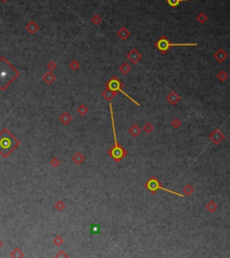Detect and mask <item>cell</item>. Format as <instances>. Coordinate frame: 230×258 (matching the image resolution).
Listing matches in <instances>:
<instances>
[{
    "label": "cell",
    "mask_w": 230,
    "mask_h": 258,
    "mask_svg": "<svg viewBox=\"0 0 230 258\" xmlns=\"http://www.w3.org/2000/svg\"><path fill=\"white\" fill-rule=\"evenodd\" d=\"M20 76V72L5 58H0V90L5 91Z\"/></svg>",
    "instance_id": "6da1fadb"
},
{
    "label": "cell",
    "mask_w": 230,
    "mask_h": 258,
    "mask_svg": "<svg viewBox=\"0 0 230 258\" xmlns=\"http://www.w3.org/2000/svg\"><path fill=\"white\" fill-rule=\"evenodd\" d=\"M19 145L20 142L7 129H4L0 132V154L5 158L16 149Z\"/></svg>",
    "instance_id": "7a4b0ae2"
},
{
    "label": "cell",
    "mask_w": 230,
    "mask_h": 258,
    "mask_svg": "<svg viewBox=\"0 0 230 258\" xmlns=\"http://www.w3.org/2000/svg\"><path fill=\"white\" fill-rule=\"evenodd\" d=\"M110 113H111V119H112V131H113V139H114V146L108 151V154L115 160L116 162H120L126 155L127 151L118 144L117 136H116V130H115V123H114V117L112 113V105L110 104Z\"/></svg>",
    "instance_id": "3957f363"
},
{
    "label": "cell",
    "mask_w": 230,
    "mask_h": 258,
    "mask_svg": "<svg viewBox=\"0 0 230 258\" xmlns=\"http://www.w3.org/2000/svg\"><path fill=\"white\" fill-rule=\"evenodd\" d=\"M188 47V46H197V43H172L167 38L166 36L163 35L161 36L155 43V47L157 48V50H158L162 54H166L167 52V50L172 48V47Z\"/></svg>",
    "instance_id": "277c9868"
},
{
    "label": "cell",
    "mask_w": 230,
    "mask_h": 258,
    "mask_svg": "<svg viewBox=\"0 0 230 258\" xmlns=\"http://www.w3.org/2000/svg\"><path fill=\"white\" fill-rule=\"evenodd\" d=\"M146 189H147L150 193H152V194H156L158 190H163V191H166V192L170 193V194H175V195H176V196L183 197V194H178V193H176V192H174V191H171V190H168V189L163 187V186L161 185L160 182H159L155 176L151 177V178L146 182Z\"/></svg>",
    "instance_id": "5b68a950"
},
{
    "label": "cell",
    "mask_w": 230,
    "mask_h": 258,
    "mask_svg": "<svg viewBox=\"0 0 230 258\" xmlns=\"http://www.w3.org/2000/svg\"><path fill=\"white\" fill-rule=\"evenodd\" d=\"M121 87H122V83L121 82V80L116 76H112L109 81H108V83L106 84V88H108V89H110V90H112V91H113V92H121V93H122L126 97H128L130 101H132L134 104H136L138 106H139V104L137 102V101H135L132 97H130L128 94H126L124 91H123V89L121 88Z\"/></svg>",
    "instance_id": "8992f818"
},
{
    "label": "cell",
    "mask_w": 230,
    "mask_h": 258,
    "mask_svg": "<svg viewBox=\"0 0 230 258\" xmlns=\"http://www.w3.org/2000/svg\"><path fill=\"white\" fill-rule=\"evenodd\" d=\"M141 58H142L141 53H140L138 50H136V49H132V50L127 54V59H128L131 63H133V64L138 63V62L141 59Z\"/></svg>",
    "instance_id": "52a82bcc"
},
{
    "label": "cell",
    "mask_w": 230,
    "mask_h": 258,
    "mask_svg": "<svg viewBox=\"0 0 230 258\" xmlns=\"http://www.w3.org/2000/svg\"><path fill=\"white\" fill-rule=\"evenodd\" d=\"M224 135L218 130H214L211 135H210V139L213 141V143H215L216 145H218L219 143H221L224 139Z\"/></svg>",
    "instance_id": "ba28073f"
},
{
    "label": "cell",
    "mask_w": 230,
    "mask_h": 258,
    "mask_svg": "<svg viewBox=\"0 0 230 258\" xmlns=\"http://www.w3.org/2000/svg\"><path fill=\"white\" fill-rule=\"evenodd\" d=\"M25 28L27 30V32L30 33V34H34L36 32H38V30L40 29L38 24L34 21H30L26 25H25Z\"/></svg>",
    "instance_id": "9c48e42d"
},
{
    "label": "cell",
    "mask_w": 230,
    "mask_h": 258,
    "mask_svg": "<svg viewBox=\"0 0 230 258\" xmlns=\"http://www.w3.org/2000/svg\"><path fill=\"white\" fill-rule=\"evenodd\" d=\"M166 100H167L171 105H176V104L181 100V97L178 96V94H177L176 92L173 91V92H171V93L166 96Z\"/></svg>",
    "instance_id": "30bf717a"
},
{
    "label": "cell",
    "mask_w": 230,
    "mask_h": 258,
    "mask_svg": "<svg viewBox=\"0 0 230 258\" xmlns=\"http://www.w3.org/2000/svg\"><path fill=\"white\" fill-rule=\"evenodd\" d=\"M130 35V33L128 31L126 27H121L118 32H117V36L121 40V41H126Z\"/></svg>",
    "instance_id": "8fae6325"
},
{
    "label": "cell",
    "mask_w": 230,
    "mask_h": 258,
    "mask_svg": "<svg viewBox=\"0 0 230 258\" xmlns=\"http://www.w3.org/2000/svg\"><path fill=\"white\" fill-rule=\"evenodd\" d=\"M214 57H215V59L218 61V62H223V61H225L226 59V58H227V53L224 50H222V49H219L215 54H214Z\"/></svg>",
    "instance_id": "7c38bea8"
},
{
    "label": "cell",
    "mask_w": 230,
    "mask_h": 258,
    "mask_svg": "<svg viewBox=\"0 0 230 258\" xmlns=\"http://www.w3.org/2000/svg\"><path fill=\"white\" fill-rule=\"evenodd\" d=\"M42 79H43V81H44L45 83H47L48 85H50V84H52V83L55 81L56 76H55V75H54L51 71H49V72H47V73L44 74Z\"/></svg>",
    "instance_id": "4fadbf2b"
},
{
    "label": "cell",
    "mask_w": 230,
    "mask_h": 258,
    "mask_svg": "<svg viewBox=\"0 0 230 258\" xmlns=\"http://www.w3.org/2000/svg\"><path fill=\"white\" fill-rule=\"evenodd\" d=\"M103 96L106 99V100H108V101H110V100H112V99H113L115 96H116V92H113V91H112V90H110V89H108V88H106L104 92H103Z\"/></svg>",
    "instance_id": "5bb4252c"
},
{
    "label": "cell",
    "mask_w": 230,
    "mask_h": 258,
    "mask_svg": "<svg viewBox=\"0 0 230 258\" xmlns=\"http://www.w3.org/2000/svg\"><path fill=\"white\" fill-rule=\"evenodd\" d=\"M141 132V130L140 128L137 125V124H133L129 130V133L132 136V137H138Z\"/></svg>",
    "instance_id": "9a60e30c"
},
{
    "label": "cell",
    "mask_w": 230,
    "mask_h": 258,
    "mask_svg": "<svg viewBox=\"0 0 230 258\" xmlns=\"http://www.w3.org/2000/svg\"><path fill=\"white\" fill-rule=\"evenodd\" d=\"M59 121L63 123V124H68L71 121H72V117L69 113H62V115H60L59 117Z\"/></svg>",
    "instance_id": "2e32d148"
},
{
    "label": "cell",
    "mask_w": 230,
    "mask_h": 258,
    "mask_svg": "<svg viewBox=\"0 0 230 258\" xmlns=\"http://www.w3.org/2000/svg\"><path fill=\"white\" fill-rule=\"evenodd\" d=\"M85 160V156L82 155V153L78 152L74 156H73V161L76 164V165H80L84 162Z\"/></svg>",
    "instance_id": "e0dca14e"
},
{
    "label": "cell",
    "mask_w": 230,
    "mask_h": 258,
    "mask_svg": "<svg viewBox=\"0 0 230 258\" xmlns=\"http://www.w3.org/2000/svg\"><path fill=\"white\" fill-rule=\"evenodd\" d=\"M119 70L121 73H122L123 75H127L130 70H131V67L128 64V63H123L120 66Z\"/></svg>",
    "instance_id": "ac0fdd59"
},
{
    "label": "cell",
    "mask_w": 230,
    "mask_h": 258,
    "mask_svg": "<svg viewBox=\"0 0 230 258\" xmlns=\"http://www.w3.org/2000/svg\"><path fill=\"white\" fill-rule=\"evenodd\" d=\"M184 1H196V0H166L167 4L173 8H175L180 3L184 2Z\"/></svg>",
    "instance_id": "d6986e66"
},
{
    "label": "cell",
    "mask_w": 230,
    "mask_h": 258,
    "mask_svg": "<svg viewBox=\"0 0 230 258\" xmlns=\"http://www.w3.org/2000/svg\"><path fill=\"white\" fill-rule=\"evenodd\" d=\"M76 112H78L80 115L84 116V115H86V114L87 113V112H88V108H87L86 105H81L78 106V110H76Z\"/></svg>",
    "instance_id": "ffe728a7"
},
{
    "label": "cell",
    "mask_w": 230,
    "mask_h": 258,
    "mask_svg": "<svg viewBox=\"0 0 230 258\" xmlns=\"http://www.w3.org/2000/svg\"><path fill=\"white\" fill-rule=\"evenodd\" d=\"M206 208H207L208 211H209V212H214V211H216L217 206V204H216L214 202H209L207 204Z\"/></svg>",
    "instance_id": "44dd1931"
},
{
    "label": "cell",
    "mask_w": 230,
    "mask_h": 258,
    "mask_svg": "<svg viewBox=\"0 0 230 258\" xmlns=\"http://www.w3.org/2000/svg\"><path fill=\"white\" fill-rule=\"evenodd\" d=\"M196 19H197V21H198L200 24H204V23L208 20V17L206 16V15H205L204 13H200V14H199V15L197 16Z\"/></svg>",
    "instance_id": "7402d4cb"
},
{
    "label": "cell",
    "mask_w": 230,
    "mask_h": 258,
    "mask_svg": "<svg viewBox=\"0 0 230 258\" xmlns=\"http://www.w3.org/2000/svg\"><path fill=\"white\" fill-rule=\"evenodd\" d=\"M183 194H186V195H191L192 193H193V188L190 185H185L184 187H183Z\"/></svg>",
    "instance_id": "603a6c76"
},
{
    "label": "cell",
    "mask_w": 230,
    "mask_h": 258,
    "mask_svg": "<svg viewBox=\"0 0 230 258\" xmlns=\"http://www.w3.org/2000/svg\"><path fill=\"white\" fill-rule=\"evenodd\" d=\"M227 77H228V76H227V74L225 72V71H220L218 74H217V78L220 80V81H222V82H225L226 79H227Z\"/></svg>",
    "instance_id": "cb8c5ba5"
},
{
    "label": "cell",
    "mask_w": 230,
    "mask_h": 258,
    "mask_svg": "<svg viewBox=\"0 0 230 258\" xmlns=\"http://www.w3.org/2000/svg\"><path fill=\"white\" fill-rule=\"evenodd\" d=\"M12 257H22L24 256V254L22 253V251L19 248H16L10 254Z\"/></svg>",
    "instance_id": "d4e9b609"
},
{
    "label": "cell",
    "mask_w": 230,
    "mask_h": 258,
    "mask_svg": "<svg viewBox=\"0 0 230 258\" xmlns=\"http://www.w3.org/2000/svg\"><path fill=\"white\" fill-rule=\"evenodd\" d=\"M69 67H70V68H71L72 70H78V69L79 68L80 65H79V63L76 61V60H72V61L70 62Z\"/></svg>",
    "instance_id": "484cf974"
},
{
    "label": "cell",
    "mask_w": 230,
    "mask_h": 258,
    "mask_svg": "<svg viewBox=\"0 0 230 258\" xmlns=\"http://www.w3.org/2000/svg\"><path fill=\"white\" fill-rule=\"evenodd\" d=\"M91 22L94 24H95V25H98L99 24H101V22H102V18L100 17V16L99 15H95L92 19H91Z\"/></svg>",
    "instance_id": "4316f807"
},
{
    "label": "cell",
    "mask_w": 230,
    "mask_h": 258,
    "mask_svg": "<svg viewBox=\"0 0 230 258\" xmlns=\"http://www.w3.org/2000/svg\"><path fill=\"white\" fill-rule=\"evenodd\" d=\"M63 242H64L63 238H62L61 236H55L54 239H53V243H54L56 245H61L63 244Z\"/></svg>",
    "instance_id": "83f0119b"
},
{
    "label": "cell",
    "mask_w": 230,
    "mask_h": 258,
    "mask_svg": "<svg viewBox=\"0 0 230 258\" xmlns=\"http://www.w3.org/2000/svg\"><path fill=\"white\" fill-rule=\"evenodd\" d=\"M55 208L58 210V211H62L64 208H65V203L62 202V201H58L55 203Z\"/></svg>",
    "instance_id": "f1b7e54d"
},
{
    "label": "cell",
    "mask_w": 230,
    "mask_h": 258,
    "mask_svg": "<svg viewBox=\"0 0 230 258\" xmlns=\"http://www.w3.org/2000/svg\"><path fill=\"white\" fill-rule=\"evenodd\" d=\"M153 130H154V127H153V125H152L151 123H149V122H147V123L144 126V130H145L146 132H147V133L153 131Z\"/></svg>",
    "instance_id": "f546056e"
},
{
    "label": "cell",
    "mask_w": 230,
    "mask_h": 258,
    "mask_svg": "<svg viewBox=\"0 0 230 258\" xmlns=\"http://www.w3.org/2000/svg\"><path fill=\"white\" fill-rule=\"evenodd\" d=\"M91 232L93 234H96V233H99L100 232V227L98 225H92L91 226Z\"/></svg>",
    "instance_id": "4dcf8cb0"
},
{
    "label": "cell",
    "mask_w": 230,
    "mask_h": 258,
    "mask_svg": "<svg viewBox=\"0 0 230 258\" xmlns=\"http://www.w3.org/2000/svg\"><path fill=\"white\" fill-rule=\"evenodd\" d=\"M59 164H60V162H59V160L58 159V158H52L51 160H50V165L53 166V167H57V166H58L59 165Z\"/></svg>",
    "instance_id": "1f68e13d"
},
{
    "label": "cell",
    "mask_w": 230,
    "mask_h": 258,
    "mask_svg": "<svg viewBox=\"0 0 230 258\" xmlns=\"http://www.w3.org/2000/svg\"><path fill=\"white\" fill-rule=\"evenodd\" d=\"M172 125H173V127H175V128H176V129L179 128V127L181 126V122H180V120L177 119V118H175V120H173Z\"/></svg>",
    "instance_id": "d6a6232c"
},
{
    "label": "cell",
    "mask_w": 230,
    "mask_h": 258,
    "mask_svg": "<svg viewBox=\"0 0 230 258\" xmlns=\"http://www.w3.org/2000/svg\"><path fill=\"white\" fill-rule=\"evenodd\" d=\"M47 67L50 69V71H52V70H54V69L57 67V65H56V63H55L54 61H50V62L47 65Z\"/></svg>",
    "instance_id": "836d02e7"
},
{
    "label": "cell",
    "mask_w": 230,
    "mask_h": 258,
    "mask_svg": "<svg viewBox=\"0 0 230 258\" xmlns=\"http://www.w3.org/2000/svg\"><path fill=\"white\" fill-rule=\"evenodd\" d=\"M60 256H62V257H67V254H66L63 251H59V254H58L56 255V257H60Z\"/></svg>",
    "instance_id": "e575fe53"
},
{
    "label": "cell",
    "mask_w": 230,
    "mask_h": 258,
    "mask_svg": "<svg viewBox=\"0 0 230 258\" xmlns=\"http://www.w3.org/2000/svg\"><path fill=\"white\" fill-rule=\"evenodd\" d=\"M1 246H2V242L0 241V247H1Z\"/></svg>",
    "instance_id": "d590c367"
},
{
    "label": "cell",
    "mask_w": 230,
    "mask_h": 258,
    "mask_svg": "<svg viewBox=\"0 0 230 258\" xmlns=\"http://www.w3.org/2000/svg\"><path fill=\"white\" fill-rule=\"evenodd\" d=\"M1 1H3V2H7V0H1Z\"/></svg>",
    "instance_id": "8d00e7d4"
}]
</instances>
